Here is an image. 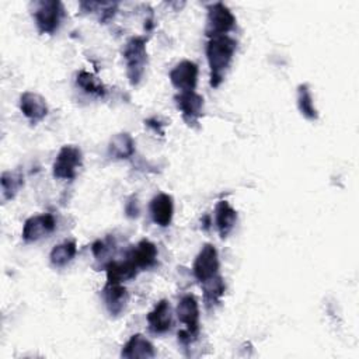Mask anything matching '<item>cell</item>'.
Masks as SVG:
<instances>
[{
    "instance_id": "1",
    "label": "cell",
    "mask_w": 359,
    "mask_h": 359,
    "mask_svg": "<svg viewBox=\"0 0 359 359\" xmlns=\"http://www.w3.org/2000/svg\"><path fill=\"white\" fill-rule=\"evenodd\" d=\"M237 49V41L230 35L212 36L206 45V57L210 69V87L217 88L231 65Z\"/></svg>"
},
{
    "instance_id": "2",
    "label": "cell",
    "mask_w": 359,
    "mask_h": 359,
    "mask_svg": "<svg viewBox=\"0 0 359 359\" xmlns=\"http://www.w3.org/2000/svg\"><path fill=\"white\" fill-rule=\"evenodd\" d=\"M147 39L144 36H132L123 46L122 56L126 65V76L132 86H137L144 74L147 65Z\"/></svg>"
},
{
    "instance_id": "3",
    "label": "cell",
    "mask_w": 359,
    "mask_h": 359,
    "mask_svg": "<svg viewBox=\"0 0 359 359\" xmlns=\"http://www.w3.org/2000/svg\"><path fill=\"white\" fill-rule=\"evenodd\" d=\"M32 17L39 34H55L65 17V7L59 0H41L34 3Z\"/></svg>"
},
{
    "instance_id": "4",
    "label": "cell",
    "mask_w": 359,
    "mask_h": 359,
    "mask_svg": "<svg viewBox=\"0 0 359 359\" xmlns=\"http://www.w3.org/2000/svg\"><path fill=\"white\" fill-rule=\"evenodd\" d=\"M83 164V151L79 146L66 144L63 146L52 165V174L57 180H74L77 170Z\"/></svg>"
},
{
    "instance_id": "5",
    "label": "cell",
    "mask_w": 359,
    "mask_h": 359,
    "mask_svg": "<svg viewBox=\"0 0 359 359\" xmlns=\"http://www.w3.org/2000/svg\"><path fill=\"white\" fill-rule=\"evenodd\" d=\"M234 27H236V17L224 3L216 1L208 7V17H206V27H205V34L208 38L227 35V32H230Z\"/></svg>"
},
{
    "instance_id": "6",
    "label": "cell",
    "mask_w": 359,
    "mask_h": 359,
    "mask_svg": "<svg viewBox=\"0 0 359 359\" xmlns=\"http://www.w3.org/2000/svg\"><path fill=\"white\" fill-rule=\"evenodd\" d=\"M219 266L220 264L216 247L213 244H205L194 261V276L199 283H203L219 273Z\"/></svg>"
},
{
    "instance_id": "7",
    "label": "cell",
    "mask_w": 359,
    "mask_h": 359,
    "mask_svg": "<svg viewBox=\"0 0 359 359\" xmlns=\"http://www.w3.org/2000/svg\"><path fill=\"white\" fill-rule=\"evenodd\" d=\"M56 229V219L52 213H39L24 222L21 237L25 243H34L52 234Z\"/></svg>"
},
{
    "instance_id": "8",
    "label": "cell",
    "mask_w": 359,
    "mask_h": 359,
    "mask_svg": "<svg viewBox=\"0 0 359 359\" xmlns=\"http://www.w3.org/2000/svg\"><path fill=\"white\" fill-rule=\"evenodd\" d=\"M198 65L192 60H181L180 63H177L168 77L171 84L180 91V93H185V91H195L196 84H198Z\"/></svg>"
},
{
    "instance_id": "9",
    "label": "cell",
    "mask_w": 359,
    "mask_h": 359,
    "mask_svg": "<svg viewBox=\"0 0 359 359\" xmlns=\"http://www.w3.org/2000/svg\"><path fill=\"white\" fill-rule=\"evenodd\" d=\"M177 108L181 111L182 119L194 126L198 123L199 118L203 115V97L195 91L178 93L174 97Z\"/></svg>"
},
{
    "instance_id": "10",
    "label": "cell",
    "mask_w": 359,
    "mask_h": 359,
    "mask_svg": "<svg viewBox=\"0 0 359 359\" xmlns=\"http://www.w3.org/2000/svg\"><path fill=\"white\" fill-rule=\"evenodd\" d=\"M178 320L187 325V331L195 338L199 334V304L194 294H185L180 299L175 309Z\"/></svg>"
},
{
    "instance_id": "11",
    "label": "cell",
    "mask_w": 359,
    "mask_h": 359,
    "mask_svg": "<svg viewBox=\"0 0 359 359\" xmlns=\"http://www.w3.org/2000/svg\"><path fill=\"white\" fill-rule=\"evenodd\" d=\"M20 109L31 123H38L45 119L49 111L46 100L32 91H25L20 95Z\"/></svg>"
},
{
    "instance_id": "12",
    "label": "cell",
    "mask_w": 359,
    "mask_h": 359,
    "mask_svg": "<svg viewBox=\"0 0 359 359\" xmlns=\"http://www.w3.org/2000/svg\"><path fill=\"white\" fill-rule=\"evenodd\" d=\"M146 320L149 331L156 335L165 334L167 331H170V328L172 327V311L170 302L167 299L157 302L153 310L147 314Z\"/></svg>"
},
{
    "instance_id": "13",
    "label": "cell",
    "mask_w": 359,
    "mask_h": 359,
    "mask_svg": "<svg viewBox=\"0 0 359 359\" xmlns=\"http://www.w3.org/2000/svg\"><path fill=\"white\" fill-rule=\"evenodd\" d=\"M101 294L111 317H118L125 311L129 302V293L122 283H107Z\"/></svg>"
},
{
    "instance_id": "14",
    "label": "cell",
    "mask_w": 359,
    "mask_h": 359,
    "mask_svg": "<svg viewBox=\"0 0 359 359\" xmlns=\"http://www.w3.org/2000/svg\"><path fill=\"white\" fill-rule=\"evenodd\" d=\"M150 215L153 222L160 227H168L174 215L172 196L164 192L154 195L150 201Z\"/></svg>"
},
{
    "instance_id": "15",
    "label": "cell",
    "mask_w": 359,
    "mask_h": 359,
    "mask_svg": "<svg viewBox=\"0 0 359 359\" xmlns=\"http://www.w3.org/2000/svg\"><path fill=\"white\" fill-rule=\"evenodd\" d=\"M126 257L136 265L139 271L149 269L157 262V247L150 240L143 238L128 251Z\"/></svg>"
},
{
    "instance_id": "16",
    "label": "cell",
    "mask_w": 359,
    "mask_h": 359,
    "mask_svg": "<svg viewBox=\"0 0 359 359\" xmlns=\"http://www.w3.org/2000/svg\"><path fill=\"white\" fill-rule=\"evenodd\" d=\"M156 356L153 344L142 334L132 335L122 346L121 358L125 359H151Z\"/></svg>"
},
{
    "instance_id": "17",
    "label": "cell",
    "mask_w": 359,
    "mask_h": 359,
    "mask_svg": "<svg viewBox=\"0 0 359 359\" xmlns=\"http://www.w3.org/2000/svg\"><path fill=\"white\" fill-rule=\"evenodd\" d=\"M237 223V210L227 202L219 201L215 208V224L220 238H226Z\"/></svg>"
},
{
    "instance_id": "18",
    "label": "cell",
    "mask_w": 359,
    "mask_h": 359,
    "mask_svg": "<svg viewBox=\"0 0 359 359\" xmlns=\"http://www.w3.org/2000/svg\"><path fill=\"white\" fill-rule=\"evenodd\" d=\"M104 269L107 272V283H122L125 280H130L139 272L136 265L128 257L123 261L107 262Z\"/></svg>"
},
{
    "instance_id": "19",
    "label": "cell",
    "mask_w": 359,
    "mask_h": 359,
    "mask_svg": "<svg viewBox=\"0 0 359 359\" xmlns=\"http://www.w3.org/2000/svg\"><path fill=\"white\" fill-rule=\"evenodd\" d=\"M108 156L115 160H126L135 154V140L126 133L121 132L111 137L108 143Z\"/></svg>"
},
{
    "instance_id": "20",
    "label": "cell",
    "mask_w": 359,
    "mask_h": 359,
    "mask_svg": "<svg viewBox=\"0 0 359 359\" xmlns=\"http://www.w3.org/2000/svg\"><path fill=\"white\" fill-rule=\"evenodd\" d=\"M201 286H202V292H203V302L208 309L215 307L220 302V299L223 297L224 290H226V283L223 280V276L219 273L216 276L208 279L206 282L201 283Z\"/></svg>"
},
{
    "instance_id": "21",
    "label": "cell",
    "mask_w": 359,
    "mask_h": 359,
    "mask_svg": "<svg viewBox=\"0 0 359 359\" xmlns=\"http://www.w3.org/2000/svg\"><path fill=\"white\" fill-rule=\"evenodd\" d=\"M0 185H1V201L7 202L13 199L24 185V175L20 170L4 171L0 177Z\"/></svg>"
},
{
    "instance_id": "22",
    "label": "cell",
    "mask_w": 359,
    "mask_h": 359,
    "mask_svg": "<svg viewBox=\"0 0 359 359\" xmlns=\"http://www.w3.org/2000/svg\"><path fill=\"white\" fill-rule=\"evenodd\" d=\"M77 254V244L74 240H66L55 245L49 254V261L55 268L66 266Z\"/></svg>"
},
{
    "instance_id": "23",
    "label": "cell",
    "mask_w": 359,
    "mask_h": 359,
    "mask_svg": "<svg viewBox=\"0 0 359 359\" xmlns=\"http://www.w3.org/2000/svg\"><path fill=\"white\" fill-rule=\"evenodd\" d=\"M297 108L306 119L309 121L318 119V111L314 107L311 91L306 83H302L297 86Z\"/></svg>"
},
{
    "instance_id": "24",
    "label": "cell",
    "mask_w": 359,
    "mask_h": 359,
    "mask_svg": "<svg viewBox=\"0 0 359 359\" xmlns=\"http://www.w3.org/2000/svg\"><path fill=\"white\" fill-rule=\"evenodd\" d=\"M76 84L87 94L95 95V97H105L107 88L101 83L100 79H97L93 73L87 70H80L76 77Z\"/></svg>"
},
{
    "instance_id": "25",
    "label": "cell",
    "mask_w": 359,
    "mask_h": 359,
    "mask_svg": "<svg viewBox=\"0 0 359 359\" xmlns=\"http://www.w3.org/2000/svg\"><path fill=\"white\" fill-rule=\"evenodd\" d=\"M114 240H111L109 237L108 238H104V240H97L93 243L91 245V251H93V255L95 257L97 261H101L104 259L112 250H114Z\"/></svg>"
},
{
    "instance_id": "26",
    "label": "cell",
    "mask_w": 359,
    "mask_h": 359,
    "mask_svg": "<svg viewBox=\"0 0 359 359\" xmlns=\"http://www.w3.org/2000/svg\"><path fill=\"white\" fill-rule=\"evenodd\" d=\"M118 3H101V11H100V21L105 24L108 20H111L116 11Z\"/></svg>"
},
{
    "instance_id": "27",
    "label": "cell",
    "mask_w": 359,
    "mask_h": 359,
    "mask_svg": "<svg viewBox=\"0 0 359 359\" xmlns=\"http://www.w3.org/2000/svg\"><path fill=\"white\" fill-rule=\"evenodd\" d=\"M139 212H140V208H139V202L136 199V196H130L128 201H126V205H125V213L128 217L130 219H135L139 216Z\"/></svg>"
},
{
    "instance_id": "28",
    "label": "cell",
    "mask_w": 359,
    "mask_h": 359,
    "mask_svg": "<svg viewBox=\"0 0 359 359\" xmlns=\"http://www.w3.org/2000/svg\"><path fill=\"white\" fill-rule=\"evenodd\" d=\"M144 123H146L150 129H153L156 133H158L160 136H163V135H164L163 123H161L158 119H156V118H149V119H146V121H144Z\"/></svg>"
},
{
    "instance_id": "29",
    "label": "cell",
    "mask_w": 359,
    "mask_h": 359,
    "mask_svg": "<svg viewBox=\"0 0 359 359\" xmlns=\"http://www.w3.org/2000/svg\"><path fill=\"white\" fill-rule=\"evenodd\" d=\"M201 222H202V224H203V226H202V227H203V230H208V229H209V226H210V217H209L208 215H205V216L202 217V220H201Z\"/></svg>"
}]
</instances>
